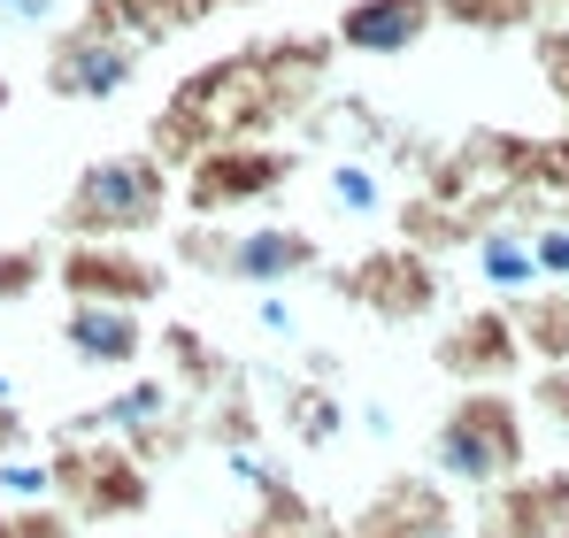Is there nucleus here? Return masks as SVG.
Returning a JSON list of instances; mask_svg holds the SVG:
<instances>
[{"mask_svg":"<svg viewBox=\"0 0 569 538\" xmlns=\"http://www.w3.org/2000/svg\"><path fill=\"white\" fill-rule=\"evenodd\" d=\"M331 39H278V47H231L208 70H192L186 86L162 100L154 123V155L178 170L200 147L223 139H270L278 123H292L308 108V92L323 86Z\"/></svg>","mask_w":569,"mask_h":538,"instance_id":"nucleus-1","label":"nucleus"},{"mask_svg":"<svg viewBox=\"0 0 569 538\" xmlns=\"http://www.w3.org/2000/svg\"><path fill=\"white\" fill-rule=\"evenodd\" d=\"M170 208H178V170L154 147H123V155H100L70 178L54 223L70 239H147L170 223Z\"/></svg>","mask_w":569,"mask_h":538,"instance_id":"nucleus-2","label":"nucleus"},{"mask_svg":"<svg viewBox=\"0 0 569 538\" xmlns=\"http://www.w3.org/2000/svg\"><path fill=\"white\" fill-rule=\"evenodd\" d=\"M523 454H531L523 400H508L500 385H470L431 431V469L462 492H492V485L523 477Z\"/></svg>","mask_w":569,"mask_h":538,"instance_id":"nucleus-3","label":"nucleus"},{"mask_svg":"<svg viewBox=\"0 0 569 538\" xmlns=\"http://www.w3.org/2000/svg\"><path fill=\"white\" fill-rule=\"evenodd\" d=\"M292 178H300L292 147H278V139H223V147H200V155L178 162V208L192 223H231V216L270 208Z\"/></svg>","mask_w":569,"mask_h":538,"instance_id":"nucleus-4","label":"nucleus"},{"mask_svg":"<svg viewBox=\"0 0 569 538\" xmlns=\"http://www.w3.org/2000/svg\"><path fill=\"white\" fill-rule=\"evenodd\" d=\"M178 262L231 277V285H254V292H284L292 277L323 269V239L300 231V223H254V216L247 223H186Z\"/></svg>","mask_w":569,"mask_h":538,"instance_id":"nucleus-5","label":"nucleus"},{"mask_svg":"<svg viewBox=\"0 0 569 538\" xmlns=\"http://www.w3.org/2000/svg\"><path fill=\"white\" fill-rule=\"evenodd\" d=\"M47 461H54V500L78 524H123V516H139L154 500L147 461L131 447H116V439H78V447L47 454Z\"/></svg>","mask_w":569,"mask_h":538,"instance_id":"nucleus-6","label":"nucleus"},{"mask_svg":"<svg viewBox=\"0 0 569 538\" xmlns=\"http://www.w3.org/2000/svg\"><path fill=\"white\" fill-rule=\"evenodd\" d=\"M54 285L70 300H100V308H154L170 292V262L147 255L139 239H70L54 255Z\"/></svg>","mask_w":569,"mask_h":538,"instance_id":"nucleus-7","label":"nucleus"},{"mask_svg":"<svg viewBox=\"0 0 569 538\" xmlns=\"http://www.w3.org/2000/svg\"><path fill=\"white\" fill-rule=\"evenodd\" d=\"M139 70H147V47H131V39H116V31L78 16L47 54V92L54 100H116V92L139 86Z\"/></svg>","mask_w":569,"mask_h":538,"instance_id":"nucleus-8","label":"nucleus"},{"mask_svg":"<svg viewBox=\"0 0 569 538\" xmlns=\"http://www.w3.org/2000/svg\"><path fill=\"white\" fill-rule=\"evenodd\" d=\"M178 385L170 377H154V369H139V377H123L100 408H86L70 431L78 439H116V447H139V454H162L178 447Z\"/></svg>","mask_w":569,"mask_h":538,"instance_id":"nucleus-9","label":"nucleus"},{"mask_svg":"<svg viewBox=\"0 0 569 538\" xmlns=\"http://www.w3.org/2000/svg\"><path fill=\"white\" fill-rule=\"evenodd\" d=\"M339 292L362 300V308H378L385 323H408V316L439 308V269L416 247H370L355 269H339Z\"/></svg>","mask_w":569,"mask_h":538,"instance_id":"nucleus-10","label":"nucleus"},{"mask_svg":"<svg viewBox=\"0 0 569 538\" xmlns=\"http://www.w3.org/2000/svg\"><path fill=\"white\" fill-rule=\"evenodd\" d=\"M62 355L93 377H139V361L154 355V331L139 308H100V300H70L62 308Z\"/></svg>","mask_w":569,"mask_h":538,"instance_id":"nucleus-11","label":"nucleus"},{"mask_svg":"<svg viewBox=\"0 0 569 538\" xmlns=\"http://www.w3.org/2000/svg\"><path fill=\"white\" fill-rule=\"evenodd\" d=\"M439 369L462 377V385H500L523 369V339H516V316L508 308H470L439 331Z\"/></svg>","mask_w":569,"mask_h":538,"instance_id":"nucleus-12","label":"nucleus"},{"mask_svg":"<svg viewBox=\"0 0 569 538\" xmlns=\"http://www.w3.org/2000/svg\"><path fill=\"white\" fill-rule=\"evenodd\" d=\"M431 23H439L431 0H347L339 23H331V47L370 54V62H400L431 39Z\"/></svg>","mask_w":569,"mask_h":538,"instance_id":"nucleus-13","label":"nucleus"},{"mask_svg":"<svg viewBox=\"0 0 569 538\" xmlns=\"http://www.w3.org/2000/svg\"><path fill=\"white\" fill-rule=\"evenodd\" d=\"M485 538H569V477H508L492 485V531Z\"/></svg>","mask_w":569,"mask_h":538,"instance_id":"nucleus-14","label":"nucleus"},{"mask_svg":"<svg viewBox=\"0 0 569 538\" xmlns=\"http://www.w3.org/2000/svg\"><path fill=\"white\" fill-rule=\"evenodd\" d=\"M470 269H477V285L500 292V300L547 292V285H539V262H531V231H516V223H485V231H470Z\"/></svg>","mask_w":569,"mask_h":538,"instance_id":"nucleus-15","label":"nucleus"},{"mask_svg":"<svg viewBox=\"0 0 569 538\" xmlns=\"http://www.w3.org/2000/svg\"><path fill=\"white\" fill-rule=\"evenodd\" d=\"M355 538H455V516H447V500H439L431 485L400 477L378 508L355 524Z\"/></svg>","mask_w":569,"mask_h":538,"instance_id":"nucleus-16","label":"nucleus"},{"mask_svg":"<svg viewBox=\"0 0 569 538\" xmlns=\"http://www.w3.org/2000/svg\"><path fill=\"white\" fill-rule=\"evenodd\" d=\"M323 200H331V216L339 223H378L385 208H392V192H385V170L370 155H339V162H323Z\"/></svg>","mask_w":569,"mask_h":538,"instance_id":"nucleus-17","label":"nucleus"},{"mask_svg":"<svg viewBox=\"0 0 569 538\" xmlns=\"http://www.w3.org/2000/svg\"><path fill=\"white\" fill-rule=\"evenodd\" d=\"M284 424H292V439H300L308 454H323V447H339L347 408H339L331 385H292V392H284Z\"/></svg>","mask_w":569,"mask_h":538,"instance_id":"nucleus-18","label":"nucleus"},{"mask_svg":"<svg viewBox=\"0 0 569 538\" xmlns=\"http://www.w3.org/2000/svg\"><path fill=\"white\" fill-rule=\"evenodd\" d=\"M162 355H170V385H178V392H216V385H231L223 355H216L200 331H186V323L162 331Z\"/></svg>","mask_w":569,"mask_h":538,"instance_id":"nucleus-19","label":"nucleus"},{"mask_svg":"<svg viewBox=\"0 0 569 538\" xmlns=\"http://www.w3.org/2000/svg\"><path fill=\"white\" fill-rule=\"evenodd\" d=\"M439 23H462L477 39H500V31H531L547 0H431Z\"/></svg>","mask_w":569,"mask_h":538,"instance_id":"nucleus-20","label":"nucleus"},{"mask_svg":"<svg viewBox=\"0 0 569 538\" xmlns=\"http://www.w3.org/2000/svg\"><path fill=\"white\" fill-rule=\"evenodd\" d=\"M516 339H523V361H569V300H516Z\"/></svg>","mask_w":569,"mask_h":538,"instance_id":"nucleus-21","label":"nucleus"},{"mask_svg":"<svg viewBox=\"0 0 569 538\" xmlns=\"http://www.w3.org/2000/svg\"><path fill=\"white\" fill-rule=\"evenodd\" d=\"M223 477H231V485H247L262 508L300 500V492H292V469H284L278 454H262V447H223Z\"/></svg>","mask_w":569,"mask_h":538,"instance_id":"nucleus-22","label":"nucleus"},{"mask_svg":"<svg viewBox=\"0 0 569 538\" xmlns=\"http://www.w3.org/2000/svg\"><path fill=\"white\" fill-rule=\"evenodd\" d=\"M54 500V461L47 454H0V508H47Z\"/></svg>","mask_w":569,"mask_h":538,"instance_id":"nucleus-23","label":"nucleus"},{"mask_svg":"<svg viewBox=\"0 0 569 538\" xmlns=\"http://www.w3.org/2000/svg\"><path fill=\"white\" fill-rule=\"evenodd\" d=\"M47 277H54V255H47V247H31V239L0 247V300H31Z\"/></svg>","mask_w":569,"mask_h":538,"instance_id":"nucleus-24","label":"nucleus"},{"mask_svg":"<svg viewBox=\"0 0 569 538\" xmlns=\"http://www.w3.org/2000/svg\"><path fill=\"white\" fill-rule=\"evenodd\" d=\"M0 538H78V516L62 500H47V508H0Z\"/></svg>","mask_w":569,"mask_h":538,"instance_id":"nucleus-25","label":"nucleus"},{"mask_svg":"<svg viewBox=\"0 0 569 538\" xmlns=\"http://www.w3.org/2000/svg\"><path fill=\"white\" fill-rule=\"evenodd\" d=\"M531 262H539V285L569 292V223H539L531 231Z\"/></svg>","mask_w":569,"mask_h":538,"instance_id":"nucleus-26","label":"nucleus"},{"mask_svg":"<svg viewBox=\"0 0 569 538\" xmlns=\"http://www.w3.org/2000/svg\"><path fill=\"white\" fill-rule=\"evenodd\" d=\"M254 323H262L270 339H300V308H292L284 292H254Z\"/></svg>","mask_w":569,"mask_h":538,"instance_id":"nucleus-27","label":"nucleus"},{"mask_svg":"<svg viewBox=\"0 0 569 538\" xmlns=\"http://www.w3.org/2000/svg\"><path fill=\"white\" fill-rule=\"evenodd\" d=\"M54 16H62V0H0L8 31H54Z\"/></svg>","mask_w":569,"mask_h":538,"instance_id":"nucleus-28","label":"nucleus"},{"mask_svg":"<svg viewBox=\"0 0 569 538\" xmlns=\"http://www.w3.org/2000/svg\"><path fill=\"white\" fill-rule=\"evenodd\" d=\"M362 431H370V439H392V431H400L392 400H362Z\"/></svg>","mask_w":569,"mask_h":538,"instance_id":"nucleus-29","label":"nucleus"},{"mask_svg":"<svg viewBox=\"0 0 569 538\" xmlns=\"http://www.w3.org/2000/svg\"><path fill=\"white\" fill-rule=\"evenodd\" d=\"M0 454H23V408H0Z\"/></svg>","mask_w":569,"mask_h":538,"instance_id":"nucleus-30","label":"nucleus"},{"mask_svg":"<svg viewBox=\"0 0 569 538\" xmlns=\"http://www.w3.org/2000/svg\"><path fill=\"white\" fill-rule=\"evenodd\" d=\"M0 408H16V377L8 369H0Z\"/></svg>","mask_w":569,"mask_h":538,"instance_id":"nucleus-31","label":"nucleus"},{"mask_svg":"<svg viewBox=\"0 0 569 538\" xmlns=\"http://www.w3.org/2000/svg\"><path fill=\"white\" fill-rule=\"evenodd\" d=\"M208 8H247V0H208Z\"/></svg>","mask_w":569,"mask_h":538,"instance_id":"nucleus-32","label":"nucleus"},{"mask_svg":"<svg viewBox=\"0 0 569 538\" xmlns=\"http://www.w3.org/2000/svg\"><path fill=\"white\" fill-rule=\"evenodd\" d=\"M154 8H178V0H154Z\"/></svg>","mask_w":569,"mask_h":538,"instance_id":"nucleus-33","label":"nucleus"},{"mask_svg":"<svg viewBox=\"0 0 569 538\" xmlns=\"http://www.w3.org/2000/svg\"><path fill=\"white\" fill-rule=\"evenodd\" d=\"M0 108H8V86H0Z\"/></svg>","mask_w":569,"mask_h":538,"instance_id":"nucleus-34","label":"nucleus"},{"mask_svg":"<svg viewBox=\"0 0 569 538\" xmlns=\"http://www.w3.org/2000/svg\"><path fill=\"white\" fill-rule=\"evenodd\" d=\"M555 8H569V0H555Z\"/></svg>","mask_w":569,"mask_h":538,"instance_id":"nucleus-35","label":"nucleus"}]
</instances>
